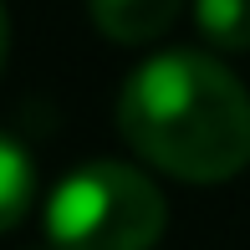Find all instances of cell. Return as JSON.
Segmentation results:
<instances>
[{
	"mask_svg": "<svg viewBox=\"0 0 250 250\" xmlns=\"http://www.w3.org/2000/svg\"><path fill=\"white\" fill-rule=\"evenodd\" d=\"M168 204L158 184L133 164H82L56 184L46 204L51 250H153Z\"/></svg>",
	"mask_w": 250,
	"mask_h": 250,
	"instance_id": "obj_2",
	"label": "cell"
},
{
	"mask_svg": "<svg viewBox=\"0 0 250 250\" xmlns=\"http://www.w3.org/2000/svg\"><path fill=\"white\" fill-rule=\"evenodd\" d=\"M118 133L158 174L225 184L250 164V92L204 51H158L123 82Z\"/></svg>",
	"mask_w": 250,
	"mask_h": 250,
	"instance_id": "obj_1",
	"label": "cell"
},
{
	"mask_svg": "<svg viewBox=\"0 0 250 250\" xmlns=\"http://www.w3.org/2000/svg\"><path fill=\"white\" fill-rule=\"evenodd\" d=\"M204 41L220 51H250V0H194Z\"/></svg>",
	"mask_w": 250,
	"mask_h": 250,
	"instance_id": "obj_5",
	"label": "cell"
},
{
	"mask_svg": "<svg viewBox=\"0 0 250 250\" xmlns=\"http://www.w3.org/2000/svg\"><path fill=\"white\" fill-rule=\"evenodd\" d=\"M36 204V164L10 133H0V235H10Z\"/></svg>",
	"mask_w": 250,
	"mask_h": 250,
	"instance_id": "obj_4",
	"label": "cell"
},
{
	"mask_svg": "<svg viewBox=\"0 0 250 250\" xmlns=\"http://www.w3.org/2000/svg\"><path fill=\"white\" fill-rule=\"evenodd\" d=\"M184 0H87V16L118 46H148L179 21Z\"/></svg>",
	"mask_w": 250,
	"mask_h": 250,
	"instance_id": "obj_3",
	"label": "cell"
},
{
	"mask_svg": "<svg viewBox=\"0 0 250 250\" xmlns=\"http://www.w3.org/2000/svg\"><path fill=\"white\" fill-rule=\"evenodd\" d=\"M5 51H10V16H5V0H0V72H5Z\"/></svg>",
	"mask_w": 250,
	"mask_h": 250,
	"instance_id": "obj_6",
	"label": "cell"
}]
</instances>
